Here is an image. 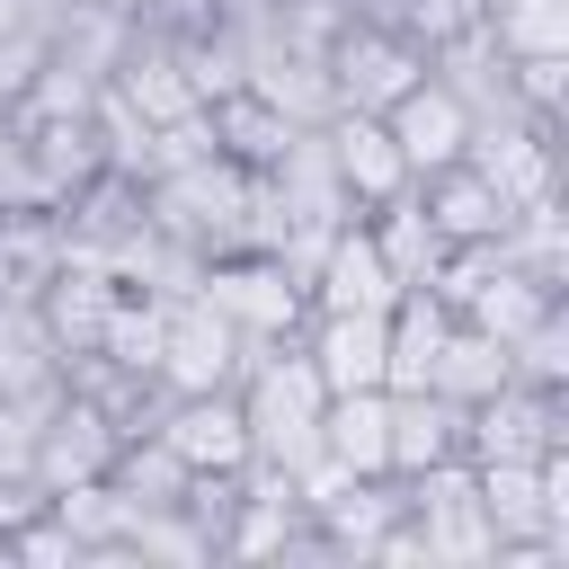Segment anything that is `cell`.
I'll use <instances>...</instances> for the list:
<instances>
[{"label":"cell","mask_w":569,"mask_h":569,"mask_svg":"<svg viewBox=\"0 0 569 569\" xmlns=\"http://www.w3.org/2000/svg\"><path fill=\"white\" fill-rule=\"evenodd\" d=\"M240 418H249V462H267V471H293V462H311L320 453V409H329V391H320V373H311V356L284 338V347H249V365H240Z\"/></svg>","instance_id":"1"},{"label":"cell","mask_w":569,"mask_h":569,"mask_svg":"<svg viewBox=\"0 0 569 569\" xmlns=\"http://www.w3.org/2000/svg\"><path fill=\"white\" fill-rule=\"evenodd\" d=\"M196 293L249 338V347H284L302 320H311V293L284 276V258L276 249H213L204 258V276H196Z\"/></svg>","instance_id":"2"},{"label":"cell","mask_w":569,"mask_h":569,"mask_svg":"<svg viewBox=\"0 0 569 569\" xmlns=\"http://www.w3.org/2000/svg\"><path fill=\"white\" fill-rule=\"evenodd\" d=\"M320 62H329V98H338V107H365V116H382L409 80H427V44L400 36L391 18H365V9H347V18L329 27Z\"/></svg>","instance_id":"3"},{"label":"cell","mask_w":569,"mask_h":569,"mask_svg":"<svg viewBox=\"0 0 569 569\" xmlns=\"http://www.w3.org/2000/svg\"><path fill=\"white\" fill-rule=\"evenodd\" d=\"M400 489H409V525H418L427 569H489V560H498V533H489V516H480L471 453H453V462H436V471H418V480H400Z\"/></svg>","instance_id":"4"},{"label":"cell","mask_w":569,"mask_h":569,"mask_svg":"<svg viewBox=\"0 0 569 569\" xmlns=\"http://www.w3.org/2000/svg\"><path fill=\"white\" fill-rule=\"evenodd\" d=\"M240 365H249V338L187 284V293H169V311H160V391H231L240 382Z\"/></svg>","instance_id":"5"},{"label":"cell","mask_w":569,"mask_h":569,"mask_svg":"<svg viewBox=\"0 0 569 569\" xmlns=\"http://www.w3.org/2000/svg\"><path fill=\"white\" fill-rule=\"evenodd\" d=\"M551 445H569V409H560V391L551 382H525V373H507L489 400H471V418H462V453L471 462H533V453H551Z\"/></svg>","instance_id":"6"},{"label":"cell","mask_w":569,"mask_h":569,"mask_svg":"<svg viewBox=\"0 0 569 569\" xmlns=\"http://www.w3.org/2000/svg\"><path fill=\"white\" fill-rule=\"evenodd\" d=\"M116 445H124V427H116L98 400H80V391L62 382V391L44 400V418H36V453H27V471H36V489L53 498V489H71V480H107Z\"/></svg>","instance_id":"7"},{"label":"cell","mask_w":569,"mask_h":569,"mask_svg":"<svg viewBox=\"0 0 569 569\" xmlns=\"http://www.w3.org/2000/svg\"><path fill=\"white\" fill-rule=\"evenodd\" d=\"M382 124H391V142H400V160H409V178H427V169H453L462 151H471V124H480V107L445 80V71H427V80H409L391 107H382Z\"/></svg>","instance_id":"8"},{"label":"cell","mask_w":569,"mask_h":569,"mask_svg":"<svg viewBox=\"0 0 569 569\" xmlns=\"http://www.w3.org/2000/svg\"><path fill=\"white\" fill-rule=\"evenodd\" d=\"M151 436H160L187 471H249V418H240V391H160Z\"/></svg>","instance_id":"9"},{"label":"cell","mask_w":569,"mask_h":569,"mask_svg":"<svg viewBox=\"0 0 569 569\" xmlns=\"http://www.w3.org/2000/svg\"><path fill=\"white\" fill-rule=\"evenodd\" d=\"M320 142H329V169H338V187H347L356 213H373V204H391V196L418 187L409 160H400V142H391V124L365 116V107H329L320 116Z\"/></svg>","instance_id":"10"},{"label":"cell","mask_w":569,"mask_h":569,"mask_svg":"<svg viewBox=\"0 0 569 569\" xmlns=\"http://www.w3.org/2000/svg\"><path fill=\"white\" fill-rule=\"evenodd\" d=\"M293 347L311 356L320 391H382V356H391V311H311L293 329Z\"/></svg>","instance_id":"11"},{"label":"cell","mask_w":569,"mask_h":569,"mask_svg":"<svg viewBox=\"0 0 569 569\" xmlns=\"http://www.w3.org/2000/svg\"><path fill=\"white\" fill-rule=\"evenodd\" d=\"M302 293H311V311H391V302H400V284H391V267H382L365 213L329 231V249H320V267H311Z\"/></svg>","instance_id":"12"},{"label":"cell","mask_w":569,"mask_h":569,"mask_svg":"<svg viewBox=\"0 0 569 569\" xmlns=\"http://www.w3.org/2000/svg\"><path fill=\"white\" fill-rule=\"evenodd\" d=\"M409 196H418V213L436 222V240H445V249H480V240H498V231H507V204H498V187H489L471 160L427 169Z\"/></svg>","instance_id":"13"},{"label":"cell","mask_w":569,"mask_h":569,"mask_svg":"<svg viewBox=\"0 0 569 569\" xmlns=\"http://www.w3.org/2000/svg\"><path fill=\"white\" fill-rule=\"evenodd\" d=\"M36 311H44V329H53L62 356H89L98 329H107V311H116V276H107L98 258H62V267L36 284Z\"/></svg>","instance_id":"14"},{"label":"cell","mask_w":569,"mask_h":569,"mask_svg":"<svg viewBox=\"0 0 569 569\" xmlns=\"http://www.w3.org/2000/svg\"><path fill=\"white\" fill-rule=\"evenodd\" d=\"M320 453L347 480H382L391 471V391H329L320 409Z\"/></svg>","instance_id":"15"},{"label":"cell","mask_w":569,"mask_h":569,"mask_svg":"<svg viewBox=\"0 0 569 569\" xmlns=\"http://www.w3.org/2000/svg\"><path fill=\"white\" fill-rule=\"evenodd\" d=\"M462 400H445V391H391V480H418V471H436V462H453L462 453Z\"/></svg>","instance_id":"16"},{"label":"cell","mask_w":569,"mask_h":569,"mask_svg":"<svg viewBox=\"0 0 569 569\" xmlns=\"http://www.w3.org/2000/svg\"><path fill=\"white\" fill-rule=\"evenodd\" d=\"M53 382H62V347L36 311V293H0V400L53 391Z\"/></svg>","instance_id":"17"},{"label":"cell","mask_w":569,"mask_h":569,"mask_svg":"<svg viewBox=\"0 0 569 569\" xmlns=\"http://www.w3.org/2000/svg\"><path fill=\"white\" fill-rule=\"evenodd\" d=\"M445 320H453V302H445V293H427V284L391 302V356H382V391H427L436 347H445Z\"/></svg>","instance_id":"18"},{"label":"cell","mask_w":569,"mask_h":569,"mask_svg":"<svg viewBox=\"0 0 569 569\" xmlns=\"http://www.w3.org/2000/svg\"><path fill=\"white\" fill-rule=\"evenodd\" d=\"M507 373H516V365H507V338H489L480 320H462V311H453V320H445V347H436L427 391H445V400H462V409H471V400H489Z\"/></svg>","instance_id":"19"},{"label":"cell","mask_w":569,"mask_h":569,"mask_svg":"<svg viewBox=\"0 0 569 569\" xmlns=\"http://www.w3.org/2000/svg\"><path fill=\"white\" fill-rule=\"evenodd\" d=\"M365 231H373V249H382V267H391V284H400V293L436 284V267H445V240H436V222L418 213V196H391V204H373V213H365Z\"/></svg>","instance_id":"20"},{"label":"cell","mask_w":569,"mask_h":569,"mask_svg":"<svg viewBox=\"0 0 569 569\" xmlns=\"http://www.w3.org/2000/svg\"><path fill=\"white\" fill-rule=\"evenodd\" d=\"M204 116H213V151H222V160H240V169H267V160L293 142V116H284V107H267L258 89H222Z\"/></svg>","instance_id":"21"},{"label":"cell","mask_w":569,"mask_h":569,"mask_svg":"<svg viewBox=\"0 0 569 569\" xmlns=\"http://www.w3.org/2000/svg\"><path fill=\"white\" fill-rule=\"evenodd\" d=\"M480 36H489L507 62L569 53V0H489V9H480Z\"/></svg>","instance_id":"22"},{"label":"cell","mask_w":569,"mask_h":569,"mask_svg":"<svg viewBox=\"0 0 569 569\" xmlns=\"http://www.w3.org/2000/svg\"><path fill=\"white\" fill-rule=\"evenodd\" d=\"M507 365H516L525 382H551V391L569 382V320H560V302H551L533 329H516V338H507Z\"/></svg>","instance_id":"23"}]
</instances>
